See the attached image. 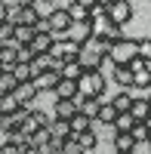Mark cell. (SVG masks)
Returning a JSON list of instances; mask_svg holds the SVG:
<instances>
[{
    "mask_svg": "<svg viewBox=\"0 0 151 154\" xmlns=\"http://www.w3.org/2000/svg\"><path fill=\"white\" fill-rule=\"evenodd\" d=\"M74 83H77V96H83V99H105L108 80L102 77V71H83Z\"/></svg>",
    "mask_w": 151,
    "mask_h": 154,
    "instance_id": "1",
    "label": "cell"
},
{
    "mask_svg": "<svg viewBox=\"0 0 151 154\" xmlns=\"http://www.w3.org/2000/svg\"><path fill=\"white\" fill-rule=\"evenodd\" d=\"M133 59H136V40H130V37L114 40L105 53V62H111V65H130Z\"/></svg>",
    "mask_w": 151,
    "mask_h": 154,
    "instance_id": "2",
    "label": "cell"
},
{
    "mask_svg": "<svg viewBox=\"0 0 151 154\" xmlns=\"http://www.w3.org/2000/svg\"><path fill=\"white\" fill-rule=\"evenodd\" d=\"M77 53H80V46L71 43L68 37H59V40H53V46L46 49V56L53 59V68L62 65V62H74V59H77Z\"/></svg>",
    "mask_w": 151,
    "mask_h": 154,
    "instance_id": "3",
    "label": "cell"
},
{
    "mask_svg": "<svg viewBox=\"0 0 151 154\" xmlns=\"http://www.w3.org/2000/svg\"><path fill=\"white\" fill-rule=\"evenodd\" d=\"M90 34L96 37V40H108V43H114V40H120V25H114L108 16H102V19H90Z\"/></svg>",
    "mask_w": 151,
    "mask_h": 154,
    "instance_id": "4",
    "label": "cell"
},
{
    "mask_svg": "<svg viewBox=\"0 0 151 154\" xmlns=\"http://www.w3.org/2000/svg\"><path fill=\"white\" fill-rule=\"evenodd\" d=\"M43 22H46V31L53 34L56 40H59V37H65V34H68V28L74 25V22L68 19V12H65V9H59V6H56L53 12H49V16H46Z\"/></svg>",
    "mask_w": 151,
    "mask_h": 154,
    "instance_id": "5",
    "label": "cell"
},
{
    "mask_svg": "<svg viewBox=\"0 0 151 154\" xmlns=\"http://www.w3.org/2000/svg\"><path fill=\"white\" fill-rule=\"evenodd\" d=\"M77 65H80L83 71H102L105 56L99 53L93 43H83V46H80V53H77Z\"/></svg>",
    "mask_w": 151,
    "mask_h": 154,
    "instance_id": "6",
    "label": "cell"
},
{
    "mask_svg": "<svg viewBox=\"0 0 151 154\" xmlns=\"http://www.w3.org/2000/svg\"><path fill=\"white\" fill-rule=\"evenodd\" d=\"M105 16L114 22V25H120V28H123V25L133 19V3H130V0H114V3H108Z\"/></svg>",
    "mask_w": 151,
    "mask_h": 154,
    "instance_id": "7",
    "label": "cell"
},
{
    "mask_svg": "<svg viewBox=\"0 0 151 154\" xmlns=\"http://www.w3.org/2000/svg\"><path fill=\"white\" fill-rule=\"evenodd\" d=\"M59 80H62V77H59V71H56V68L40 71V74H34V77H31V83H34V89H37V96H40V93H53Z\"/></svg>",
    "mask_w": 151,
    "mask_h": 154,
    "instance_id": "8",
    "label": "cell"
},
{
    "mask_svg": "<svg viewBox=\"0 0 151 154\" xmlns=\"http://www.w3.org/2000/svg\"><path fill=\"white\" fill-rule=\"evenodd\" d=\"M74 114H77V102L74 99H56V105H53V117L56 120H71Z\"/></svg>",
    "mask_w": 151,
    "mask_h": 154,
    "instance_id": "9",
    "label": "cell"
},
{
    "mask_svg": "<svg viewBox=\"0 0 151 154\" xmlns=\"http://www.w3.org/2000/svg\"><path fill=\"white\" fill-rule=\"evenodd\" d=\"M65 37H68L71 43H77V46H83V43H90V40H93V34H90V22H80V25H71Z\"/></svg>",
    "mask_w": 151,
    "mask_h": 154,
    "instance_id": "10",
    "label": "cell"
},
{
    "mask_svg": "<svg viewBox=\"0 0 151 154\" xmlns=\"http://www.w3.org/2000/svg\"><path fill=\"white\" fill-rule=\"evenodd\" d=\"M43 19L37 16V9L34 6H19V12H16V25H22V28H37Z\"/></svg>",
    "mask_w": 151,
    "mask_h": 154,
    "instance_id": "11",
    "label": "cell"
},
{
    "mask_svg": "<svg viewBox=\"0 0 151 154\" xmlns=\"http://www.w3.org/2000/svg\"><path fill=\"white\" fill-rule=\"evenodd\" d=\"M12 96H16L19 105H31V102H37V89H34V83H31V80H28V83H16Z\"/></svg>",
    "mask_w": 151,
    "mask_h": 154,
    "instance_id": "12",
    "label": "cell"
},
{
    "mask_svg": "<svg viewBox=\"0 0 151 154\" xmlns=\"http://www.w3.org/2000/svg\"><path fill=\"white\" fill-rule=\"evenodd\" d=\"M127 114H130V117H133L136 123H142V120L148 117V114H151V108H148V102H145V96H136V99H133V105H130V111H127Z\"/></svg>",
    "mask_w": 151,
    "mask_h": 154,
    "instance_id": "13",
    "label": "cell"
},
{
    "mask_svg": "<svg viewBox=\"0 0 151 154\" xmlns=\"http://www.w3.org/2000/svg\"><path fill=\"white\" fill-rule=\"evenodd\" d=\"M114 139V154H127V151H136V142L130 133H111Z\"/></svg>",
    "mask_w": 151,
    "mask_h": 154,
    "instance_id": "14",
    "label": "cell"
},
{
    "mask_svg": "<svg viewBox=\"0 0 151 154\" xmlns=\"http://www.w3.org/2000/svg\"><path fill=\"white\" fill-rule=\"evenodd\" d=\"M56 71H59L62 80H77V77L83 74V68L77 65V59H74V62H62V65H56Z\"/></svg>",
    "mask_w": 151,
    "mask_h": 154,
    "instance_id": "15",
    "label": "cell"
},
{
    "mask_svg": "<svg viewBox=\"0 0 151 154\" xmlns=\"http://www.w3.org/2000/svg\"><path fill=\"white\" fill-rule=\"evenodd\" d=\"M46 130H49V136H53L56 142H65V139L71 136V126H68V120H56V117H53Z\"/></svg>",
    "mask_w": 151,
    "mask_h": 154,
    "instance_id": "16",
    "label": "cell"
},
{
    "mask_svg": "<svg viewBox=\"0 0 151 154\" xmlns=\"http://www.w3.org/2000/svg\"><path fill=\"white\" fill-rule=\"evenodd\" d=\"M71 139L80 145V151H93V148L99 145V136H96V130H83V133H77V136H71Z\"/></svg>",
    "mask_w": 151,
    "mask_h": 154,
    "instance_id": "17",
    "label": "cell"
},
{
    "mask_svg": "<svg viewBox=\"0 0 151 154\" xmlns=\"http://www.w3.org/2000/svg\"><path fill=\"white\" fill-rule=\"evenodd\" d=\"M114 117H117V108L111 105V102H102V105H99V114H96V120L102 123V126H108V130H111Z\"/></svg>",
    "mask_w": 151,
    "mask_h": 154,
    "instance_id": "18",
    "label": "cell"
},
{
    "mask_svg": "<svg viewBox=\"0 0 151 154\" xmlns=\"http://www.w3.org/2000/svg\"><path fill=\"white\" fill-rule=\"evenodd\" d=\"M9 74L16 77V83H28L31 77H34V71H31V62H16V65L9 68Z\"/></svg>",
    "mask_w": 151,
    "mask_h": 154,
    "instance_id": "19",
    "label": "cell"
},
{
    "mask_svg": "<svg viewBox=\"0 0 151 154\" xmlns=\"http://www.w3.org/2000/svg\"><path fill=\"white\" fill-rule=\"evenodd\" d=\"M56 99H77V83L74 80H59L56 89H53Z\"/></svg>",
    "mask_w": 151,
    "mask_h": 154,
    "instance_id": "20",
    "label": "cell"
},
{
    "mask_svg": "<svg viewBox=\"0 0 151 154\" xmlns=\"http://www.w3.org/2000/svg\"><path fill=\"white\" fill-rule=\"evenodd\" d=\"M65 12H68V19H71L74 25H80V22H90V9H86V6H80V3H74V0L65 6Z\"/></svg>",
    "mask_w": 151,
    "mask_h": 154,
    "instance_id": "21",
    "label": "cell"
},
{
    "mask_svg": "<svg viewBox=\"0 0 151 154\" xmlns=\"http://www.w3.org/2000/svg\"><path fill=\"white\" fill-rule=\"evenodd\" d=\"M34 40V28H22V25H16V34H12V46H31Z\"/></svg>",
    "mask_w": 151,
    "mask_h": 154,
    "instance_id": "22",
    "label": "cell"
},
{
    "mask_svg": "<svg viewBox=\"0 0 151 154\" xmlns=\"http://www.w3.org/2000/svg\"><path fill=\"white\" fill-rule=\"evenodd\" d=\"M114 83L123 86V89H130V86H133V71H130L127 65H114Z\"/></svg>",
    "mask_w": 151,
    "mask_h": 154,
    "instance_id": "23",
    "label": "cell"
},
{
    "mask_svg": "<svg viewBox=\"0 0 151 154\" xmlns=\"http://www.w3.org/2000/svg\"><path fill=\"white\" fill-rule=\"evenodd\" d=\"M0 65H3V71H9L12 65H16V46H12V43L0 46Z\"/></svg>",
    "mask_w": 151,
    "mask_h": 154,
    "instance_id": "24",
    "label": "cell"
},
{
    "mask_svg": "<svg viewBox=\"0 0 151 154\" xmlns=\"http://www.w3.org/2000/svg\"><path fill=\"white\" fill-rule=\"evenodd\" d=\"M133 123H136V120L130 117L127 111H123V114H117V117H114V123H111V133H130Z\"/></svg>",
    "mask_w": 151,
    "mask_h": 154,
    "instance_id": "25",
    "label": "cell"
},
{
    "mask_svg": "<svg viewBox=\"0 0 151 154\" xmlns=\"http://www.w3.org/2000/svg\"><path fill=\"white\" fill-rule=\"evenodd\" d=\"M68 126H71V136H77V133H83V130H90V126H93V120H86L83 114L77 111V114H74V117L68 120Z\"/></svg>",
    "mask_w": 151,
    "mask_h": 154,
    "instance_id": "26",
    "label": "cell"
},
{
    "mask_svg": "<svg viewBox=\"0 0 151 154\" xmlns=\"http://www.w3.org/2000/svg\"><path fill=\"white\" fill-rule=\"evenodd\" d=\"M111 105L117 108V114H123V111H130V105H133V96L127 93V89H123V93H117L114 99H111Z\"/></svg>",
    "mask_w": 151,
    "mask_h": 154,
    "instance_id": "27",
    "label": "cell"
},
{
    "mask_svg": "<svg viewBox=\"0 0 151 154\" xmlns=\"http://www.w3.org/2000/svg\"><path fill=\"white\" fill-rule=\"evenodd\" d=\"M136 56H139L145 65H151V37H145V40H136Z\"/></svg>",
    "mask_w": 151,
    "mask_h": 154,
    "instance_id": "28",
    "label": "cell"
},
{
    "mask_svg": "<svg viewBox=\"0 0 151 154\" xmlns=\"http://www.w3.org/2000/svg\"><path fill=\"white\" fill-rule=\"evenodd\" d=\"M49 68H53V59H49L46 53L31 59V71H34V74H40V71H49Z\"/></svg>",
    "mask_w": 151,
    "mask_h": 154,
    "instance_id": "29",
    "label": "cell"
},
{
    "mask_svg": "<svg viewBox=\"0 0 151 154\" xmlns=\"http://www.w3.org/2000/svg\"><path fill=\"white\" fill-rule=\"evenodd\" d=\"M130 136H133V142H136V145H145L151 133L145 130V123H133V130H130Z\"/></svg>",
    "mask_w": 151,
    "mask_h": 154,
    "instance_id": "30",
    "label": "cell"
},
{
    "mask_svg": "<svg viewBox=\"0 0 151 154\" xmlns=\"http://www.w3.org/2000/svg\"><path fill=\"white\" fill-rule=\"evenodd\" d=\"M53 142V136H49V130L43 126V130H37L34 136H31V148H43V145H49Z\"/></svg>",
    "mask_w": 151,
    "mask_h": 154,
    "instance_id": "31",
    "label": "cell"
},
{
    "mask_svg": "<svg viewBox=\"0 0 151 154\" xmlns=\"http://www.w3.org/2000/svg\"><path fill=\"white\" fill-rule=\"evenodd\" d=\"M16 89V77H12L9 71H0V96H6Z\"/></svg>",
    "mask_w": 151,
    "mask_h": 154,
    "instance_id": "32",
    "label": "cell"
},
{
    "mask_svg": "<svg viewBox=\"0 0 151 154\" xmlns=\"http://www.w3.org/2000/svg\"><path fill=\"white\" fill-rule=\"evenodd\" d=\"M16 108H22V105L16 102V96H12V93H6V96H0V111H3V114H12Z\"/></svg>",
    "mask_w": 151,
    "mask_h": 154,
    "instance_id": "33",
    "label": "cell"
},
{
    "mask_svg": "<svg viewBox=\"0 0 151 154\" xmlns=\"http://www.w3.org/2000/svg\"><path fill=\"white\" fill-rule=\"evenodd\" d=\"M12 34H16V25H12V22H0V43H9L12 40Z\"/></svg>",
    "mask_w": 151,
    "mask_h": 154,
    "instance_id": "34",
    "label": "cell"
},
{
    "mask_svg": "<svg viewBox=\"0 0 151 154\" xmlns=\"http://www.w3.org/2000/svg\"><path fill=\"white\" fill-rule=\"evenodd\" d=\"M59 154H83V151H80V145H77V142H74V139L68 136L65 142H62V148H59Z\"/></svg>",
    "mask_w": 151,
    "mask_h": 154,
    "instance_id": "35",
    "label": "cell"
},
{
    "mask_svg": "<svg viewBox=\"0 0 151 154\" xmlns=\"http://www.w3.org/2000/svg\"><path fill=\"white\" fill-rule=\"evenodd\" d=\"M31 6L37 9V16H40V19H46V16H49V12H53V9H56L53 3H43V0H34V3H31Z\"/></svg>",
    "mask_w": 151,
    "mask_h": 154,
    "instance_id": "36",
    "label": "cell"
},
{
    "mask_svg": "<svg viewBox=\"0 0 151 154\" xmlns=\"http://www.w3.org/2000/svg\"><path fill=\"white\" fill-rule=\"evenodd\" d=\"M105 9H108V6H102V3H93V6H90V19H102V16H105Z\"/></svg>",
    "mask_w": 151,
    "mask_h": 154,
    "instance_id": "37",
    "label": "cell"
},
{
    "mask_svg": "<svg viewBox=\"0 0 151 154\" xmlns=\"http://www.w3.org/2000/svg\"><path fill=\"white\" fill-rule=\"evenodd\" d=\"M0 148H3V154H22V148H19V145H12V142H6V139L0 142Z\"/></svg>",
    "mask_w": 151,
    "mask_h": 154,
    "instance_id": "38",
    "label": "cell"
},
{
    "mask_svg": "<svg viewBox=\"0 0 151 154\" xmlns=\"http://www.w3.org/2000/svg\"><path fill=\"white\" fill-rule=\"evenodd\" d=\"M9 3H12V6H31L34 0H9Z\"/></svg>",
    "mask_w": 151,
    "mask_h": 154,
    "instance_id": "39",
    "label": "cell"
},
{
    "mask_svg": "<svg viewBox=\"0 0 151 154\" xmlns=\"http://www.w3.org/2000/svg\"><path fill=\"white\" fill-rule=\"evenodd\" d=\"M74 3H80V6H86V9H90V6L96 3V0H74Z\"/></svg>",
    "mask_w": 151,
    "mask_h": 154,
    "instance_id": "40",
    "label": "cell"
},
{
    "mask_svg": "<svg viewBox=\"0 0 151 154\" xmlns=\"http://www.w3.org/2000/svg\"><path fill=\"white\" fill-rule=\"evenodd\" d=\"M142 123H145V130H148V133H151V114H148V117H145V120H142Z\"/></svg>",
    "mask_w": 151,
    "mask_h": 154,
    "instance_id": "41",
    "label": "cell"
},
{
    "mask_svg": "<svg viewBox=\"0 0 151 154\" xmlns=\"http://www.w3.org/2000/svg\"><path fill=\"white\" fill-rule=\"evenodd\" d=\"M96 3H102V6H108V3H114V0H96Z\"/></svg>",
    "mask_w": 151,
    "mask_h": 154,
    "instance_id": "42",
    "label": "cell"
},
{
    "mask_svg": "<svg viewBox=\"0 0 151 154\" xmlns=\"http://www.w3.org/2000/svg\"><path fill=\"white\" fill-rule=\"evenodd\" d=\"M145 102H148V108H151V93H148V96H145Z\"/></svg>",
    "mask_w": 151,
    "mask_h": 154,
    "instance_id": "43",
    "label": "cell"
},
{
    "mask_svg": "<svg viewBox=\"0 0 151 154\" xmlns=\"http://www.w3.org/2000/svg\"><path fill=\"white\" fill-rule=\"evenodd\" d=\"M127 154H139V145H136V151H127Z\"/></svg>",
    "mask_w": 151,
    "mask_h": 154,
    "instance_id": "44",
    "label": "cell"
},
{
    "mask_svg": "<svg viewBox=\"0 0 151 154\" xmlns=\"http://www.w3.org/2000/svg\"><path fill=\"white\" fill-rule=\"evenodd\" d=\"M145 145H148V151H151V136H148V142H145Z\"/></svg>",
    "mask_w": 151,
    "mask_h": 154,
    "instance_id": "45",
    "label": "cell"
},
{
    "mask_svg": "<svg viewBox=\"0 0 151 154\" xmlns=\"http://www.w3.org/2000/svg\"><path fill=\"white\" fill-rule=\"evenodd\" d=\"M43 3H56V0H43Z\"/></svg>",
    "mask_w": 151,
    "mask_h": 154,
    "instance_id": "46",
    "label": "cell"
},
{
    "mask_svg": "<svg viewBox=\"0 0 151 154\" xmlns=\"http://www.w3.org/2000/svg\"><path fill=\"white\" fill-rule=\"evenodd\" d=\"M0 3H9V0H0Z\"/></svg>",
    "mask_w": 151,
    "mask_h": 154,
    "instance_id": "47",
    "label": "cell"
},
{
    "mask_svg": "<svg viewBox=\"0 0 151 154\" xmlns=\"http://www.w3.org/2000/svg\"><path fill=\"white\" fill-rule=\"evenodd\" d=\"M0 71H3V65H0Z\"/></svg>",
    "mask_w": 151,
    "mask_h": 154,
    "instance_id": "48",
    "label": "cell"
},
{
    "mask_svg": "<svg viewBox=\"0 0 151 154\" xmlns=\"http://www.w3.org/2000/svg\"><path fill=\"white\" fill-rule=\"evenodd\" d=\"M0 46H3V43H0Z\"/></svg>",
    "mask_w": 151,
    "mask_h": 154,
    "instance_id": "49",
    "label": "cell"
}]
</instances>
